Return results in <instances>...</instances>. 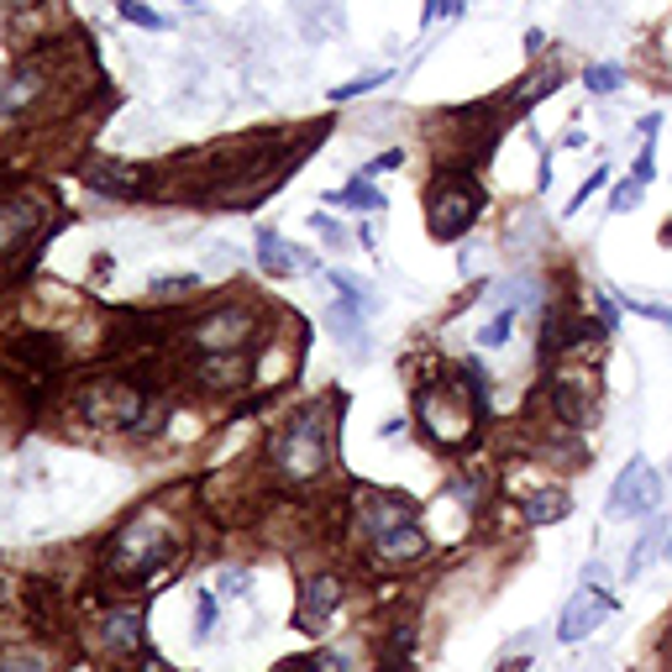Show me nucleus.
I'll use <instances>...</instances> for the list:
<instances>
[{"instance_id":"10","label":"nucleus","mask_w":672,"mask_h":672,"mask_svg":"<svg viewBox=\"0 0 672 672\" xmlns=\"http://www.w3.org/2000/svg\"><path fill=\"white\" fill-rule=\"evenodd\" d=\"M342 604V584L337 578H310V584L300 588V604H294V625L300 631H310V636H321V625L331 620V610Z\"/></svg>"},{"instance_id":"6","label":"nucleus","mask_w":672,"mask_h":672,"mask_svg":"<svg viewBox=\"0 0 672 672\" xmlns=\"http://www.w3.org/2000/svg\"><path fill=\"white\" fill-rule=\"evenodd\" d=\"M85 420L89 426H132L143 420V394L132 383H89L85 389Z\"/></svg>"},{"instance_id":"16","label":"nucleus","mask_w":672,"mask_h":672,"mask_svg":"<svg viewBox=\"0 0 672 672\" xmlns=\"http://www.w3.org/2000/svg\"><path fill=\"white\" fill-rule=\"evenodd\" d=\"M374 552H379L383 562H415V557H426V530H420V526H400L394 536H383Z\"/></svg>"},{"instance_id":"31","label":"nucleus","mask_w":672,"mask_h":672,"mask_svg":"<svg viewBox=\"0 0 672 672\" xmlns=\"http://www.w3.org/2000/svg\"><path fill=\"white\" fill-rule=\"evenodd\" d=\"M604 179H610V169H594V174L584 179V190H578V195H573V210H584V205H588V195H594V190H599V184H604Z\"/></svg>"},{"instance_id":"27","label":"nucleus","mask_w":672,"mask_h":672,"mask_svg":"<svg viewBox=\"0 0 672 672\" xmlns=\"http://www.w3.org/2000/svg\"><path fill=\"white\" fill-rule=\"evenodd\" d=\"M0 672H48V662L37 651H5L0 657Z\"/></svg>"},{"instance_id":"30","label":"nucleus","mask_w":672,"mask_h":672,"mask_svg":"<svg viewBox=\"0 0 672 672\" xmlns=\"http://www.w3.org/2000/svg\"><path fill=\"white\" fill-rule=\"evenodd\" d=\"M400 163H405V152H400V147H389V152H379V158H374V163H368V169H363V179L383 174V169H400Z\"/></svg>"},{"instance_id":"32","label":"nucleus","mask_w":672,"mask_h":672,"mask_svg":"<svg viewBox=\"0 0 672 672\" xmlns=\"http://www.w3.org/2000/svg\"><path fill=\"white\" fill-rule=\"evenodd\" d=\"M310 227H316V232H321L326 242H337V247H342V242H347V232H342V227H337V221H331V216H310Z\"/></svg>"},{"instance_id":"24","label":"nucleus","mask_w":672,"mask_h":672,"mask_svg":"<svg viewBox=\"0 0 672 672\" xmlns=\"http://www.w3.org/2000/svg\"><path fill=\"white\" fill-rule=\"evenodd\" d=\"M510 331H515V305H504L494 321L478 331V342H484V347H504V342H510Z\"/></svg>"},{"instance_id":"9","label":"nucleus","mask_w":672,"mask_h":672,"mask_svg":"<svg viewBox=\"0 0 672 672\" xmlns=\"http://www.w3.org/2000/svg\"><path fill=\"white\" fill-rule=\"evenodd\" d=\"M610 610H614L610 594H604L599 584H594V588L584 584V594H573V599H567V610H562V625H557V636H562V642H584L588 631H599V625L610 620Z\"/></svg>"},{"instance_id":"7","label":"nucleus","mask_w":672,"mask_h":672,"mask_svg":"<svg viewBox=\"0 0 672 672\" xmlns=\"http://www.w3.org/2000/svg\"><path fill=\"white\" fill-rule=\"evenodd\" d=\"M473 216H478V190L463 184V179L441 184L437 195H431V236H441V242H452V236L468 232Z\"/></svg>"},{"instance_id":"12","label":"nucleus","mask_w":672,"mask_h":672,"mask_svg":"<svg viewBox=\"0 0 672 672\" xmlns=\"http://www.w3.org/2000/svg\"><path fill=\"white\" fill-rule=\"evenodd\" d=\"M588 394H594L588 374H562V379L552 383V405H557V415H562L567 426H584V420H588Z\"/></svg>"},{"instance_id":"5","label":"nucleus","mask_w":672,"mask_h":672,"mask_svg":"<svg viewBox=\"0 0 672 672\" xmlns=\"http://www.w3.org/2000/svg\"><path fill=\"white\" fill-rule=\"evenodd\" d=\"M662 504V478L646 468L642 457H631V468L614 478L610 489V515L614 521H625V515H651Z\"/></svg>"},{"instance_id":"18","label":"nucleus","mask_w":672,"mask_h":672,"mask_svg":"<svg viewBox=\"0 0 672 672\" xmlns=\"http://www.w3.org/2000/svg\"><path fill=\"white\" fill-rule=\"evenodd\" d=\"M410 662H415V631H410V625H394L389 642H383V651H379V668L383 672H410Z\"/></svg>"},{"instance_id":"23","label":"nucleus","mask_w":672,"mask_h":672,"mask_svg":"<svg viewBox=\"0 0 672 672\" xmlns=\"http://www.w3.org/2000/svg\"><path fill=\"white\" fill-rule=\"evenodd\" d=\"M331 200H337V205H363V210H383V195H379V190H368L363 179H352L347 190H337Z\"/></svg>"},{"instance_id":"11","label":"nucleus","mask_w":672,"mask_h":672,"mask_svg":"<svg viewBox=\"0 0 672 672\" xmlns=\"http://www.w3.org/2000/svg\"><path fill=\"white\" fill-rule=\"evenodd\" d=\"M258 264H264V273L284 279V273H310V268H316V258H310V253H300V247H290L279 232H258Z\"/></svg>"},{"instance_id":"8","label":"nucleus","mask_w":672,"mask_h":672,"mask_svg":"<svg viewBox=\"0 0 672 672\" xmlns=\"http://www.w3.org/2000/svg\"><path fill=\"white\" fill-rule=\"evenodd\" d=\"M357 521L368 530V541L379 547L383 536H394L400 526H415V504L405 494H379V489H363L357 494Z\"/></svg>"},{"instance_id":"4","label":"nucleus","mask_w":672,"mask_h":672,"mask_svg":"<svg viewBox=\"0 0 672 672\" xmlns=\"http://www.w3.org/2000/svg\"><path fill=\"white\" fill-rule=\"evenodd\" d=\"M253 337V310L247 305H221V310H210L205 321L190 326V342L210 357H221V352H242V342Z\"/></svg>"},{"instance_id":"22","label":"nucleus","mask_w":672,"mask_h":672,"mask_svg":"<svg viewBox=\"0 0 672 672\" xmlns=\"http://www.w3.org/2000/svg\"><path fill=\"white\" fill-rule=\"evenodd\" d=\"M117 11H121V22H132V27H143V32H163V16H158L152 5H143V0H121Z\"/></svg>"},{"instance_id":"28","label":"nucleus","mask_w":672,"mask_h":672,"mask_svg":"<svg viewBox=\"0 0 672 672\" xmlns=\"http://www.w3.org/2000/svg\"><path fill=\"white\" fill-rule=\"evenodd\" d=\"M216 620H221V604H216V594L205 588V594H200V614H195V631H216Z\"/></svg>"},{"instance_id":"14","label":"nucleus","mask_w":672,"mask_h":672,"mask_svg":"<svg viewBox=\"0 0 672 672\" xmlns=\"http://www.w3.org/2000/svg\"><path fill=\"white\" fill-rule=\"evenodd\" d=\"M85 184L89 190H100V195H137V190H143V174L126 169V163H89Z\"/></svg>"},{"instance_id":"13","label":"nucleus","mask_w":672,"mask_h":672,"mask_svg":"<svg viewBox=\"0 0 672 672\" xmlns=\"http://www.w3.org/2000/svg\"><path fill=\"white\" fill-rule=\"evenodd\" d=\"M106 646L117 651V657H137L143 651V610H117L106 614Z\"/></svg>"},{"instance_id":"3","label":"nucleus","mask_w":672,"mask_h":672,"mask_svg":"<svg viewBox=\"0 0 672 672\" xmlns=\"http://www.w3.org/2000/svg\"><path fill=\"white\" fill-rule=\"evenodd\" d=\"M415 405H420V420H426V431L437 441H463L473 431V415H484L468 400V383H452V389L431 383V389H420Z\"/></svg>"},{"instance_id":"29","label":"nucleus","mask_w":672,"mask_h":672,"mask_svg":"<svg viewBox=\"0 0 672 672\" xmlns=\"http://www.w3.org/2000/svg\"><path fill=\"white\" fill-rule=\"evenodd\" d=\"M200 279L195 273H174V279H152V294H179V290H195Z\"/></svg>"},{"instance_id":"25","label":"nucleus","mask_w":672,"mask_h":672,"mask_svg":"<svg viewBox=\"0 0 672 672\" xmlns=\"http://www.w3.org/2000/svg\"><path fill=\"white\" fill-rule=\"evenodd\" d=\"M383 80H389V69H379V74H357L352 85H337V89H331V100H337V106H342V100H357V95H368V89H379Z\"/></svg>"},{"instance_id":"19","label":"nucleus","mask_w":672,"mask_h":672,"mask_svg":"<svg viewBox=\"0 0 672 672\" xmlns=\"http://www.w3.org/2000/svg\"><path fill=\"white\" fill-rule=\"evenodd\" d=\"M16 357H27L32 368H37V374H42V368H59L63 363V347L59 342H53V337H16Z\"/></svg>"},{"instance_id":"2","label":"nucleus","mask_w":672,"mask_h":672,"mask_svg":"<svg viewBox=\"0 0 672 672\" xmlns=\"http://www.w3.org/2000/svg\"><path fill=\"white\" fill-rule=\"evenodd\" d=\"M273 463H279V473H284L290 484H310V478H321L326 473V420H321V410H305L290 431L279 437Z\"/></svg>"},{"instance_id":"20","label":"nucleus","mask_w":672,"mask_h":672,"mask_svg":"<svg viewBox=\"0 0 672 672\" xmlns=\"http://www.w3.org/2000/svg\"><path fill=\"white\" fill-rule=\"evenodd\" d=\"M668 547H672V530L657 521V526L646 530V541L636 547V557H631V573H646V562H657V557L668 552Z\"/></svg>"},{"instance_id":"34","label":"nucleus","mask_w":672,"mask_h":672,"mask_svg":"<svg viewBox=\"0 0 672 672\" xmlns=\"http://www.w3.org/2000/svg\"><path fill=\"white\" fill-rule=\"evenodd\" d=\"M0 599H5V578H0Z\"/></svg>"},{"instance_id":"17","label":"nucleus","mask_w":672,"mask_h":672,"mask_svg":"<svg viewBox=\"0 0 672 672\" xmlns=\"http://www.w3.org/2000/svg\"><path fill=\"white\" fill-rule=\"evenodd\" d=\"M573 515V499L562 494V489H547V494H530L526 499V521L530 526H557V521H567Z\"/></svg>"},{"instance_id":"21","label":"nucleus","mask_w":672,"mask_h":672,"mask_svg":"<svg viewBox=\"0 0 672 672\" xmlns=\"http://www.w3.org/2000/svg\"><path fill=\"white\" fill-rule=\"evenodd\" d=\"M584 85H588V95H614V89L625 85V69L620 63H588Z\"/></svg>"},{"instance_id":"33","label":"nucleus","mask_w":672,"mask_h":672,"mask_svg":"<svg viewBox=\"0 0 672 672\" xmlns=\"http://www.w3.org/2000/svg\"><path fill=\"white\" fill-rule=\"evenodd\" d=\"M662 242H668V247H672V221H668V227H662Z\"/></svg>"},{"instance_id":"15","label":"nucleus","mask_w":672,"mask_h":672,"mask_svg":"<svg viewBox=\"0 0 672 672\" xmlns=\"http://www.w3.org/2000/svg\"><path fill=\"white\" fill-rule=\"evenodd\" d=\"M32 227H37V205H27V200H22V205H0V258H5V253H11V247H16Z\"/></svg>"},{"instance_id":"1","label":"nucleus","mask_w":672,"mask_h":672,"mask_svg":"<svg viewBox=\"0 0 672 672\" xmlns=\"http://www.w3.org/2000/svg\"><path fill=\"white\" fill-rule=\"evenodd\" d=\"M169 557H174V530H169V521H163L158 510H147V515H137V521L111 541L106 567H111L117 584H143V578H152Z\"/></svg>"},{"instance_id":"26","label":"nucleus","mask_w":672,"mask_h":672,"mask_svg":"<svg viewBox=\"0 0 672 672\" xmlns=\"http://www.w3.org/2000/svg\"><path fill=\"white\" fill-rule=\"evenodd\" d=\"M646 195V184H636V179H625V184H614V195H610V210L614 216H625V210H636Z\"/></svg>"}]
</instances>
